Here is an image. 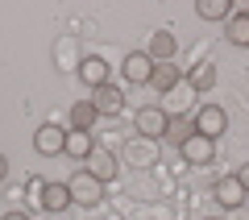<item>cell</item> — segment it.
Segmentation results:
<instances>
[{
	"instance_id": "7c38bea8",
	"label": "cell",
	"mask_w": 249,
	"mask_h": 220,
	"mask_svg": "<svg viewBox=\"0 0 249 220\" xmlns=\"http://www.w3.org/2000/svg\"><path fill=\"white\" fill-rule=\"evenodd\" d=\"M54 62H58V71H79L83 54H79V42H75L71 34L58 37V46H54Z\"/></svg>"
},
{
	"instance_id": "44dd1931",
	"label": "cell",
	"mask_w": 249,
	"mask_h": 220,
	"mask_svg": "<svg viewBox=\"0 0 249 220\" xmlns=\"http://www.w3.org/2000/svg\"><path fill=\"white\" fill-rule=\"evenodd\" d=\"M196 133V121H187V116H170V125H166V141H175V146H183L187 137Z\"/></svg>"
},
{
	"instance_id": "3957f363",
	"label": "cell",
	"mask_w": 249,
	"mask_h": 220,
	"mask_svg": "<svg viewBox=\"0 0 249 220\" xmlns=\"http://www.w3.org/2000/svg\"><path fill=\"white\" fill-rule=\"evenodd\" d=\"M229 129V116H224V108L220 104H204L196 112V133L199 137H208V141H220V133Z\"/></svg>"
},
{
	"instance_id": "484cf974",
	"label": "cell",
	"mask_w": 249,
	"mask_h": 220,
	"mask_svg": "<svg viewBox=\"0 0 249 220\" xmlns=\"http://www.w3.org/2000/svg\"><path fill=\"white\" fill-rule=\"evenodd\" d=\"M208 220H216V216H208Z\"/></svg>"
},
{
	"instance_id": "8fae6325",
	"label": "cell",
	"mask_w": 249,
	"mask_h": 220,
	"mask_svg": "<svg viewBox=\"0 0 249 220\" xmlns=\"http://www.w3.org/2000/svg\"><path fill=\"white\" fill-rule=\"evenodd\" d=\"M121 71H124V79H129V83H150V75H154V58H150L145 50H133L129 58H124Z\"/></svg>"
},
{
	"instance_id": "ffe728a7",
	"label": "cell",
	"mask_w": 249,
	"mask_h": 220,
	"mask_svg": "<svg viewBox=\"0 0 249 220\" xmlns=\"http://www.w3.org/2000/svg\"><path fill=\"white\" fill-rule=\"evenodd\" d=\"M196 13H199L204 21H229V17H232L229 0H199V4H196Z\"/></svg>"
},
{
	"instance_id": "6da1fadb",
	"label": "cell",
	"mask_w": 249,
	"mask_h": 220,
	"mask_svg": "<svg viewBox=\"0 0 249 220\" xmlns=\"http://www.w3.org/2000/svg\"><path fill=\"white\" fill-rule=\"evenodd\" d=\"M67 187H71V200L75 203H83V208H96L100 200H104V183H100L96 175H88V170H75L71 179H67Z\"/></svg>"
},
{
	"instance_id": "ac0fdd59",
	"label": "cell",
	"mask_w": 249,
	"mask_h": 220,
	"mask_svg": "<svg viewBox=\"0 0 249 220\" xmlns=\"http://www.w3.org/2000/svg\"><path fill=\"white\" fill-rule=\"evenodd\" d=\"M91 150H96V141H91V133H67V150H62V154H71V158L75 162H88V154Z\"/></svg>"
},
{
	"instance_id": "30bf717a",
	"label": "cell",
	"mask_w": 249,
	"mask_h": 220,
	"mask_svg": "<svg viewBox=\"0 0 249 220\" xmlns=\"http://www.w3.org/2000/svg\"><path fill=\"white\" fill-rule=\"evenodd\" d=\"M91 104H96V112H100V116H121L124 96H121V88L104 83V88H96V92H91Z\"/></svg>"
},
{
	"instance_id": "603a6c76",
	"label": "cell",
	"mask_w": 249,
	"mask_h": 220,
	"mask_svg": "<svg viewBox=\"0 0 249 220\" xmlns=\"http://www.w3.org/2000/svg\"><path fill=\"white\" fill-rule=\"evenodd\" d=\"M0 220H29V216H25V212L17 208V212H4V216H0Z\"/></svg>"
},
{
	"instance_id": "7402d4cb",
	"label": "cell",
	"mask_w": 249,
	"mask_h": 220,
	"mask_svg": "<svg viewBox=\"0 0 249 220\" xmlns=\"http://www.w3.org/2000/svg\"><path fill=\"white\" fill-rule=\"evenodd\" d=\"M224 220H249V208H232V212H229Z\"/></svg>"
},
{
	"instance_id": "d6986e66",
	"label": "cell",
	"mask_w": 249,
	"mask_h": 220,
	"mask_svg": "<svg viewBox=\"0 0 249 220\" xmlns=\"http://www.w3.org/2000/svg\"><path fill=\"white\" fill-rule=\"evenodd\" d=\"M187 83H191V92H208V88H216V62H199V67H191Z\"/></svg>"
},
{
	"instance_id": "5bb4252c",
	"label": "cell",
	"mask_w": 249,
	"mask_h": 220,
	"mask_svg": "<svg viewBox=\"0 0 249 220\" xmlns=\"http://www.w3.org/2000/svg\"><path fill=\"white\" fill-rule=\"evenodd\" d=\"M175 50H178V37L170 34V29H158V34L150 37V50H145V54H150L154 62H170V58H175Z\"/></svg>"
},
{
	"instance_id": "52a82bcc",
	"label": "cell",
	"mask_w": 249,
	"mask_h": 220,
	"mask_svg": "<svg viewBox=\"0 0 249 220\" xmlns=\"http://www.w3.org/2000/svg\"><path fill=\"white\" fill-rule=\"evenodd\" d=\"M245 200H249V191L241 187V179L237 175H224V179H216V203L220 208H245Z\"/></svg>"
},
{
	"instance_id": "8992f818",
	"label": "cell",
	"mask_w": 249,
	"mask_h": 220,
	"mask_svg": "<svg viewBox=\"0 0 249 220\" xmlns=\"http://www.w3.org/2000/svg\"><path fill=\"white\" fill-rule=\"evenodd\" d=\"M71 187L67 183H37V208L42 212H62V208H71Z\"/></svg>"
},
{
	"instance_id": "5b68a950",
	"label": "cell",
	"mask_w": 249,
	"mask_h": 220,
	"mask_svg": "<svg viewBox=\"0 0 249 220\" xmlns=\"http://www.w3.org/2000/svg\"><path fill=\"white\" fill-rule=\"evenodd\" d=\"M178 154H183L187 166H208V162L216 158V141H208V137H199V133H191V137L178 146Z\"/></svg>"
},
{
	"instance_id": "9a60e30c",
	"label": "cell",
	"mask_w": 249,
	"mask_h": 220,
	"mask_svg": "<svg viewBox=\"0 0 249 220\" xmlns=\"http://www.w3.org/2000/svg\"><path fill=\"white\" fill-rule=\"evenodd\" d=\"M224 37H229L232 46H245V50H249V9L232 13V17L224 21Z\"/></svg>"
},
{
	"instance_id": "7a4b0ae2",
	"label": "cell",
	"mask_w": 249,
	"mask_h": 220,
	"mask_svg": "<svg viewBox=\"0 0 249 220\" xmlns=\"http://www.w3.org/2000/svg\"><path fill=\"white\" fill-rule=\"evenodd\" d=\"M133 125H137V137H150V141H158V137H166V125H170V116L162 112L158 104H145V108H137Z\"/></svg>"
},
{
	"instance_id": "cb8c5ba5",
	"label": "cell",
	"mask_w": 249,
	"mask_h": 220,
	"mask_svg": "<svg viewBox=\"0 0 249 220\" xmlns=\"http://www.w3.org/2000/svg\"><path fill=\"white\" fill-rule=\"evenodd\" d=\"M237 179H241V187L249 191V166H241V170H237Z\"/></svg>"
},
{
	"instance_id": "277c9868",
	"label": "cell",
	"mask_w": 249,
	"mask_h": 220,
	"mask_svg": "<svg viewBox=\"0 0 249 220\" xmlns=\"http://www.w3.org/2000/svg\"><path fill=\"white\" fill-rule=\"evenodd\" d=\"M67 133H71V129H62V125H54V121L42 125V129L34 133V150L46 154V158H54V154L67 150Z\"/></svg>"
},
{
	"instance_id": "4fadbf2b",
	"label": "cell",
	"mask_w": 249,
	"mask_h": 220,
	"mask_svg": "<svg viewBox=\"0 0 249 220\" xmlns=\"http://www.w3.org/2000/svg\"><path fill=\"white\" fill-rule=\"evenodd\" d=\"M79 79L88 83L91 92H96V88H104V83H108V62L100 58V54H88V58L79 62Z\"/></svg>"
},
{
	"instance_id": "e0dca14e",
	"label": "cell",
	"mask_w": 249,
	"mask_h": 220,
	"mask_svg": "<svg viewBox=\"0 0 249 220\" xmlns=\"http://www.w3.org/2000/svg\"><path fill=\"white\" fill-rule=\"evenodd\" d=\"M178 79H183V71H178L175 62H154L150 88H158V92H170V88H178Z\"/></svg>"
},
{
	"instance_id": "d4e9b609",
	"label": "cell",
	"mask_w": 249,
	"mask_h": 220,
	"mask_svg": "<svg viewBox=\"0 0 249 220\" xmlns=\"http://www.w3.org/2000/svg\"><path fill=\"white\" fill-rule=\"evenodd\" d=\"M4 175H9V162H4V154H0V183H4Z\"/></svg>"
},
{
	"instance_id": "2e32d148",
	"label": "cell",
	"mask_w": 249,
	"mask_h": 220,
	"mask_svg": "<svg viewBox=\"0 0 249 220\" xmlns=\"http://www.w3.org/2000/svg\"><path fill=\"white\" fill-rule=\"evenodd\" d=\"M96 121H100V112H96L91 100H75V104H71V129L75 133H88Z\"/></svg>"
},
{
	"instance_id": "9c48e42d",
	"label": "cell",
	"mask_w": 249,
	"mask_h": 220,
	"mask_svg": "<svg viewBox=\"0 0 249 220\" xmlns=\"http://www.w3.org/2000/svg\"><path fill=\"white\" fill-rule=\"evenodd\" d=\"M83 170H88V175H96L100 183H108V179H116V154L104 150V146H96V150L88 154V162H83Z\"/></svg>"
},
{
	"instance_id": "ba28073f",
	"label": "cell",
	"mask_w": 249,
	"mask_h": 220,
	"mask_svg": "<svg viewBox=\"0 0 249 220\" xmlns=\"http://www.w3.org/2000/svg\"><path fill=\"white\" fill-rule=\"evenodd\" d=\"M154 162H158V141L133 137L124 146V166H154Z\"/></svg>"
}]
</instances>
